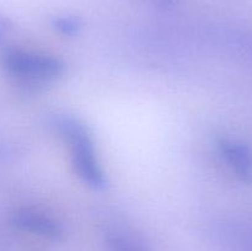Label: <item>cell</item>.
<instances>
[{
	"label": "cell",
	"instance_id": "6da1fadb",
	"mask_svg": "<svg viewBox=\"0 0 252 251\" xmlns=\"http://www.w3.org/2000/svg\"><path fill=\"white\" fill-rule=\"evenodd\" d=\"M53 126L70 143L71 162L76 175L91 187L101 188L105 186V176L85 126L71 117H57Z\"/></svg>",
	"mask_w": 252,
	"mask_h": 251
},
{
	"label": "cell",
	"instance_id": "7a4b0ae2",
	"mask_svg": "<svg viewBox=\"0 0 252 251\" xmlns=\"http://www.w3.org/2000/svg\"><path fill=\"white\" fill-rule=\"evenodd\" d=\"M2 68L22 81H48L62 75L64 64L54 57L31 53L21 49L5 48L1 52Z\"/></svg>",
	"mask_w": 252,
	"mask_h": 251
},
{
	"label": "cell",
	"instance_id": "3957f363",
	"mask_svg": "<svg viewBox=\"0 0 252 251\" xmlns=\"http://www.w3.org/2000/svg\"><path fill=\"white\" fill-rule=\"evenodd\" d=\"M11 221L16 228L21 230L44 238L58 239L62 235L61 225L54 219L33 209H19L12 214Z\"/></svg>",
	"mask_w": 252,
	"mask_h": 251
},
{
	"label": "cell",
	"instance_id": "277c9868",
	"mask_svg": "<svg viewBox=\"0 0 252 251\" xmlns=\"http://www.w3.org/2000/svg\"><path fill=\"white\" fill-rule=\"evenodd\" d=\"M219 149L226 164L244 182H252V153L246 145L235 140L223 139Z\"/></svg>",
	"mask_w": 252,
	"mask_h": 251
},
{
	"label": "cell",
	"instance_id": "5b68a950",
	"mask_svg": "<svg viewBox=\"0 0 252 251\" xmlns=\"http://www.w3.org/2000/svg\"><path fill=\"white\" fill-rule=\"evenodd\" d=\"M107 251H149L138 239L123 233H112L106 238Z\"/></svg>",
	"mask_w": 252,
	"mask_h": 251
},
{
	"label": "cell",
	"instance_id": "8992f818",
	"mask_svg": "<svg viewBox=\"0 0 252 251\" xmlns=\"http://www.w3.org/2000/svg\"><path fill=\"white\" fill-rule=\"evenodd\" d=\"M53 26L62 33L71 36L80 30L81 22L74 16H61L54 19Z\"/></svg>",
	"mask_w": 252,
	"mask_h": 251
},
{
	"label": "cell",
	"instance_id": "52a82bcc",
	"mask_svg": "<svg viewBox=\"0 0 252 251\" xmlns=\"http://www.w3.org/2000/svg\"><path fill=\"white\" fill-rule=\"evenodd\" d=\"M10 29H11L10 21L4 16V15L0 14V46H1L2 42L6 39V36L7 33H9Z\"/></svg>",
	"mask_w": 252,
	"mask_h": 251
},
{
	"label": "cell",
	"instance_id": "ba28073f",
	"mask_svg": "<svg viewBox=\"0 0 252 251\" xmlns=\"http://www.w3.org/2000/svg\"><path fill=\"white\" fill-rule=\"evenodd\" d=\"M241 245H243V251H252V230L244 233Z\"/></svg>",
	"mask_w": 252,
	"mask_h": 251
},
{
	"label": "cell",
	"instance_id": "9c48e42d",
	"mask_svg": "<svg viewBox=\"0 0 252 251\" xmlns=\"http://www.w3.org/2000/svg\"><path fill=\"white\" fill-rule=\"evenodd\" d=\"M159 1L160 5H162V6H169V5L174 4L175 0H158Z\"/></svg>",
	"mask_w": 252,
	"mask_h": 251
}]
</instances>
